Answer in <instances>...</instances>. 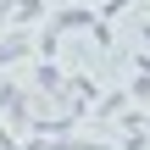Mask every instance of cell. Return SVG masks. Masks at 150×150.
Returning <instances> with one entry per match:
<instances>
[{"label":"cell","instance_id":"6da1fadb","mask_svg":"<svg viewBox=\"0 0 150 150\" xmlns=\"http://www.w3.org/2000/svg\"><path fill=\"white\" fill-rule=\"evenodd\" d=\"M22 50H28V39H6V45H0V61H11V56H22Z\"/></svg>","mask_w":150,"mask_h":150}]
</instances>
